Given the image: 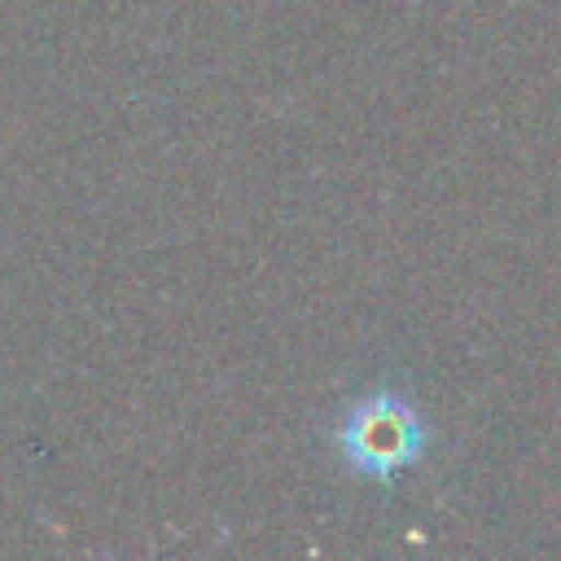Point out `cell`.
<instances>
[{"mask_svg":"<svg viewBox=\"0 0 561 561\" xmlns=\"http://www.w3.org/2000/svg\"><path fill=\"white\" fill-rule=\"evenodd\" d=\"M333 443H337L342 460L359 478H373V482L390 486L408 465L421 460V451H425V421L416 416V408L403 394L373 390V394H364L342 416Z\"/></svg>","mask_w":561,"mask_h":561,"instance_id":"cell-1","label":"cell"}]
</instances>
